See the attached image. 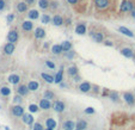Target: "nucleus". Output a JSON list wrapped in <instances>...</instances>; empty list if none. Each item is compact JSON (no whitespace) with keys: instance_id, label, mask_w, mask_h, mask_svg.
<instances>
[{"instance_id":"79ce46f5","label":"nucleus","mask_w":135,"mask_h":130,"mask_svg":"<svg viewBox=\"0 0 135 130\" xmlns=\"http://www.w3.org/2000/svg\"><path fill=\"white\" fill-rule=\"evenodd\" d=\"M5 8V1L4 0H0V11H3Z\"/></svg>"},{"instance_id":"a19ab883","label":"nucleus","mask_w":135,"mask_h":130,"mask_svg":"<svg viewBox=\"0 0 135 130\" xmlns=\"http://www.w3.org/2000/svg\"><path fill=\"white\" fill-rule=\"evenodd\" d=\"M46 65H47V67L52 68V69H54V68H55L54 62H52V61H47V62H46Z\"/></svg>"},{"instance_id":"6e6552de","label":"nucleus","mask_w":135,"mask_h":130,"mask_svg":"<svg viewBox=\"0 0 135 130\" xmlns=\"http://www.w3.org/2000/svg\"><path fill=\"white\" fill-rule=\"evenodd\" d=\"M7 41L11 42V43H16L18 41V32L16 30H11L7 35Z\"/></svg>"},{"instance_id":"f257e3e1","label":"nucleus","mask_w":135,"mask_h":130,"mask_svg":"<svg viewBox=\"0 0 135 130\" xmlns=\"http://www.w3.org/2000/svg\"><path fill=\"white\" fill-rule=\"evenodd\" d=\"M133 7H134L133 1H130V0H123L121 6H119V11L121 12H130L133 10Z\"/></svg>"},{"instance_id":"2eb2a0df","label":"nucleus","mask_w":135,"mask_h":130,"mask_svg":"<svg viewBox=\"0 0 135 130\" xmlns=\"http://www.w3.org/2000/svg\"><path fill=\"white\" fill-rule=\"evenodd\" d=\"M7 80H8V82L13 84V85H17V84L21 82V76H19L18 74H11Z\"/></svg>"},{"instance_id":"f704fd0d","label":"nucleus","mask_w":135,"mask_h":130,"mask_svg":"<svg viewBox=\"0 0 135 130\" xmlns=\"http://www.w3.org/2000/svg\"><path fill=\"white\" fill-rule=\"evenodd\" d=\"M29 111L31 112V113H35V112H37V111H38V105L30 104V105H29Z\"/></svg>"},{"instance_id":"e433bc0d","label":"nucleus","mask_w":135,"mask_h":130,"mask_svg":"<svg viewBox=\"0 0 135 130\" xmlns=\"http://www.w3.org/2000/svg\"><path fill=\"white\" fill-rule=\"evenodd\" d=\"M13 102L16 103V104H22V102H23V98H22V96L17 94V96L13 98Z\"/></svg>"},{"instance_id":"58836bf2","label":"nucleus","mask_w":135,"mask_h":130,"mask_svg":"<svg viewBox=\"0 0 135 130\" xmlns=\"http://www.w3.org/2000/svg\"><path fill=\"white\" fill-rule=\"evenodd\" d=\"M85 113H87V115H92V113H94V109L93 107H87V109H85Z\"/></svg>"},{"instance_id":"f8f14e48","label":"nucleus","mask_w":135,"mask_h":130,"mask_svg":"<svg viewBox=\"0 0 135 130\" xmlns=\"http://www.w3.org/2000/svg\"><path fill=\"white\" fill-rule=\"evenodd\" d=\"M63 130H74L76 129V123L73 121H65L62 124Z\"/></svg>"},{"instance_id":"7c9ffc66","label":"nucleus","mask_w":135,"mask_h":130,"mask_svg":"<svg viewBox=\"0 0 135 130\" xmlns=\"http://www.w3.org/2000/svg\"><path fill=\"white\" fill-rule=\"evenodd\" d=\"M0 94L4 97H8L11 94V90L8 89V87H6V86H4V87L0 89Z\"/></svg>"},{"instance_id":"dca6fc26","label":"nucleus","mask_w":135,"mask_h":130,"mask_svg":"<svg viewBox=\"0 0 135 130\" xmlns=\"http://www.w3.org/2000/svg\"><path fill=\"white\" fill-rule=\"evenodd\" d=\"M17 92H18V94H19V96H22V97L26 96V94L29 93L28 86H26V85H21L18 89H17Z\"/></svg>"},{"instance_id":"a211bd4d","label":"nucleus","mask_w":135,"mask_h":130,"mask_svg":"<svg viewBox=\"0 0 135 130\" xmlns=\"http://www.w3.org/2000/svg\"><path fill=\"white\" fill-rule=\"evenodd\" d=\"M28 89H29V91H37V90H38V87H39V84L37 82V81H35V80H31L30 81V82L28 84Z\"/></svg>"},{"instance_id":"1a4fd4ad","label":"nucleus","mask_w":135,"mask_h":130,"mask_svg":"<svg viewBox=\"0 0 135 130\" xmlns=\"http://www.w3.org/2000/svg\"><path fill=\"white\" fill-rule=\"evenodd\" d=\"M38 107H41L42 110H49L50 107H52V103H50L49 99L43 98V99H41V102H39Z\"/></svg>"},{"instance_id":"39448f33","label":"nucleus","mask_w":135,"mask_h":130,"mask_svg":"<svg viewBox=\"0 0 135 130\" xmlns=\"http://www.w3.org/2000/svg\"><path fill=\"white\" fill-rule=\"evenodd\" d=\"M53 109H54L56 112L61 113V112L65 111V103L61 102V100H56V102L53 104Z\"/></svg>"},{"instance_id":"393cba45","label":"nucleus","mask_w":135,"mask_h":130,"mask_svg":"<svg viewBox=\"0 0 135 130\" xmlns=\"http://www.w3.org/2000/svg\"><path fill=\"white\" fill-rule=\"evenodd\" d=\"M46 127L55 129V128H56V121L53 119V118H47V121H46Z\"/></svg>"},{"instance_id":"7ed1b4c3","label":"nucleus","mask_w":135,"mask_h":130,"mask_svg":"<svg viewBox=\"0 0 135 130\" xmlns=\"http://www.w3.org/2000/svg\"><path fill=\"white\" fill-rule=\"evenodd\" d=\"M22 121H23L25 124H28L29 127H31L34 124V117H32V115L29 112V113H23L22 116Z\"/></svg>"},{"instance_id":"aec40b11","label":"nucleus","mask_w":135,"mask_h":130,"mask_svg":"<svg viewBox=\"0 0 135 130\" xmlns=\"http://www.w3.org/2000/svg\"><path fill=\"white\" fill-rule=\"evenodd\" d=\"M118 31L121 32V34H123V35H126V36H128V37H134V34L130 31L129 29L126 28V26H119V28H118Z\"/></svg>"},{"instance_id":"bb28decb","label":"nucleus","mask_w":135,"mask_h":130,"mask_svg":"<svg viewBox=\"0 0 135 130\" xmlns=\"http://www.w3.org/2000/svg\"><path fill=\"white\" fill-rule=\"evenodd\" d=\"M52 51H53V54L59 55V54H61L63 50H62V47H61V44H55V45H53Z\"/></svg>"},{"instance_id":"c9c22d12","label":"nucleus","mask_w":135,"mask_h":130,"mask_svg":"<svg viewBox=\"0 0 135 130\" xmlns=\"http://www.w3.org/2000/svg\"><path fill=\"white\" fill-rule=\"evenodd\" d=\"M109 98L111 99L112 102H116L117 99H118V93H117V92H115V91L110 92V94H109Z\"/></svg>"},{"instance_id":"423d86ee","label":"nucleus","mask_w":135,"mask_h":130,"mask_svg":"<svg viewBox=\"0 0 135 130\" xmlns=\"http://www.w3.org/2000/svg\"><path fill=\"white\" fill-rule=\"evenodd\" d=\"M92 90V86L90 82H87V81H85V82H81L80 85H79V91L80 92H84V93H87V92H90Z\"/></svg>"},{"instance_id":"a878e982","label":"nucleus","mask_w":135,"mask_h":130,"mask_svg":"<svg viewBox=\"0 0 135 130\" xmlns=\"http://www.w3.org/2000/svg\"><path fill=\"white\" fill-rule=\"evenodd\" d=\"M78 67H76V66H72V67H68V69H67V73H68V75H71V76H74V75H77L78 74Z\"/></svg>"},{"instance_id":"5701e85b","label":"nucleus","mask_w":135,"mask_h":130,"mask_svg":"<svg viewBox=\"0 0 135 130\" xmlns=\"http://www.w3.org/2000/svg\"><path fill=\"white\" fill-rule=\"evenodd\" d=\"M17 11L21 13L26 12V11H28V4L26 3H18L17 4Z\"/></svg>"},{"instance_id":"412c9836","label":"nucleus","mask_w":135,"mask_h":130,"mask_svg":"<svg viewBox=\"0 0 135 130\" xmlns=\"http://www.w3.org/2000/svg\"><path fill=\"white\" fill-rule=\"evenodd\" d=\"M28 17H29L30 20H35V19H38L39 13H38V11L37 10H30L29 11V13H28Z\"/></svg>"},{"instance_id":"6ab92c4d","label":"nucleus","mask_w":135,"mask_h":130,"mask_svg":"<svg viewBox=\"0 0 135 130\" xmlns=\"http://www.w3.org/2000/svg\"><path fill=\"white\" fill-rule=\"evenodd\" d=\"M76 34L78 35H85L86 34V25L85 24H78L76 28Z\"/></svg>"},{"instance_id":"ea45409f","label":"nucleus","mask_w":135,"mask_h":130,"mask_svg":"<svg viewBox=\"0 0 135 130\" xmlns=\"http://www.w3.org/2000/svg\"><path fill=\"white\" fill-rule=\"evenodd\" d=\"M13 19H14V16H13L12 13H11V14H8V16L6 17V22H7V23H12Z\"/></svg>"},{"instance_id":"de8ad7c7","label":"nucleus","mask_w":135,"mask_h":130,"mask_svg":"<svg viewBox=\"0 0 135 130\" xmlns=\"http://www.w3.org/2000/svg\"><path fill=\"white\" fill-rule=\"evenodd\" d=\"M104 44L108 45V47H112V42L111 41H105L104 42Z\"/></svg>"},{"instance_id":"c85d7f7f","label":"nucleus","mask_w":135,"mask_h":130,"mask_svg":"<svg viewBox=\"0 0 135 130\" xmlns=\"http://www.w3.org/2000/svg\"><path fill=\"white\" fill-rule=\"evenodd\" d=\"M92 37H93V39L97 42V43H101V42L104 41V36H103L102 32H96V34H93Z\"/></svg>"},{"instance_id":"a18cd8bd","label":"nucleus","mask_w":135,"mask_h":130,"mask_svg":"<svg viewBox=\"0 0 135 130\" xmlns=\"http://www.w3.org/2000/svg\"><path fill=\"white\" fill-rule=\"evenodd\" d=\"M49 6H50L52 8H56V7H57V3H56V1H53V3H49Z\"/></svg>"},{"instance_id":"09e8293b","label":"nucleus","mask_w":135,"mask_h":130,"mask_svg":"<svg viewBox=\"0 0 135 130\" xmlns=\"http://www.w3.org/2000/svg\"><path fill=\"white\" fill-rule=\"evenodd\" d=\"M25 3H26V4H30V5H31V4L35 3V0H25Z\"/></svg>"},{"instance_id":"c756f323","label":"nucleus","mask_w":135,"mask_h":130,"mask_svg":"<svg viewBox=\"0 0 135 130\" xmlns=\"http://www.w3.org/2000/svg\"><path fill=\"white\" fill-rule=\"evenodd\" d=\"M38 6L41 10H47V8L49 7V1H48V0H39Z\"/></svg>"},{"instance_id":"49530a36","label":"nucleus","mask_w":135,"mask_h":130,"mask_svg":"<svg viewBox=\"0 0 135 130\" xmlns=\"http://www.w3.org/2000/svg\"><path fill=\"white\" fill-rule=\"evenodd\" d=\"M67 3L71 4V5H76V4L78 3V0H67Z\"/></svg>"},{"instance_id":"2f4dec72","label":"nucleus","mask_w":135,"mask_h":130,"mask_svg":"<svg viewBox=\"0 0 135 130\" xmlns=\"http://www.w3.org/2000/svg\"><path fill=\"white\" fill-rule=\"evenodd\" d=\"M61 47H62L63 51H68V50H71V48H72V43H71V42H68V41H65V42H62Z\"/></svg>"},{"instance_id":"cd10ccee","label":"nucleus","mask_w":135,"mask_h":130,"mask_svg":"<svg viewBox=\"0 0 135 130\" xmlns=\"http://www.w3.org/2000/svg\"><path fill=\"white\" fill-rule=\"evenodd\" d=\"M41 76H42V79H43L44 81H47V82H49V84H53V82H54V76L49 75V74H47V73H42V74H41Z\"/></svg>"},{"instance_id":"8fccbe9b","label":"nucleus","mask_w":135,"mask_h":130,"mask_svg":"<svg viewBox=\"0 0 135 130\" xmlns=\"http://www.w3.org/2000/svg\"><path fill=\"white\" fill-rule=\"evenodd\" d=\"M130 12H132V17H134V18H135V6L133 7V10L130 11Z\"/></svg>"},{"instance_id":"9b49d317","label":"nucleus","mask_w":135,"mask_h":130,"mask_svg":"<svg viewBox=\"0 0 135 130\" xmlns=\"http://www.w3.org/2000/svg\"><path fill=\"white\" fill-rule=\"evenodd\" d=\"M46 37V31L43 28H37L35 30V38L36 39H42Z\"/></svg>"},{"instance_id":"3c124183","label":"nucleus","mask_w":135,"mask_h":130,"mask_svg":"<svg viewBox=\"0 0 135 130\" xmlns=\"http://www.w3.org/2000/svg\"><path fill=\"white\" fill-rule=\"evenodd\" d=\"M93 91L94 92H98V87H97V86H94V87H93Z\"/></svg>"},{"instance_id":"f03ea898","label":"nucleus","mask_w":135,"mask_h":130,"mask_svg":"<svg viewBox=\"0 0 135 130\" xmlns=\"http://www.w3.org/2000/svg\"><path fill=\"white\" fill-rule=\"evenodd\" d=\"M94 5L99 10H105V8L109 7L110 0H94Z\"/></svg>"},{"instance_id":"37998d69","label":"nucleus","mask_w":135,"mask_h":130,"mask_svg":"<svg viewBox=\"0 0 135 130\" xmlns=\"http://www.w3.org/2000/svg\"><path fill=\"white\" fill-rule=\"evenodd\" d=\"M71 50H68V51H66V56L68 57V59H72L73 56H74V54H73V53H69Z\"/></svg>"},{"instance_id":"f3484780","label":"nucleus","mask_w":135,"mask_h":130,"mask_svg":"<svg viewBox=\"0 0 135 130\" xmlns=\"http://www.w3.org/2000/svg\"><path fill=\"white\" fill-rule=\"evenodd\" d=\"M32 28H34V24L31 23V20H25L22 24V29H23L24 31H31Z\"/></svg>"},{"instance_id":"c03bdc74","label":"nucleus","mask_w":135,"mask_h":130,"mask_svg":"<svg viewBox=\"0 0 135 130\" xmlns=\"http://www.w3.org/2000/svg\"><path fill=\"white\" fill-rule=\"evenodd\" d=\"M73 80L76 81V82H79V81L81 80V78H80V76L78 75V74H77V75H74V76H73Z\"/></svg>"},{"instance_id":"603ef678","label":"nucleus","mask_w":135,"mask_h":130,"mask_svg":"<svg viewBox=\"0 0 135 130\" xmlns=\"http://www.w3.org/2000/svg\"><path fill=\"white\" fill-rule=\"evenodd\" d=\"M43 130H54V129H52V128H46V129H43Z\"/></svg>"},{"instance_id":"864d4df0","label":"nucleus","mask_w":135,"mask_h":130,"mask_svg":"<svg viewBox=\"0 0 135 130\" xmlns=\"http://www.w3.org/2000/svg\"><path fill=\"white\" fill-rule=\"evenodd\" d=\"M74 130H80V129H77V128H76V129H74Z\"/></svg>"},{"instance_id":"473e14b6","label":"nucleus","mask_w":135,"mask_h":130,"mask_svg":"<svg viewBox=\"0 0 135 130\" xmlns=\"http://www.w3.org/2000/svg\"><path fill=\"white\" fill-rule=\"evenodd\" d=\"M41 22L43 24H49L50 22H52V18H50L49 14H42L41 17Z\"/></svg>"},{"instance_id":"b1692460","label":"nucleus","mask_w":135,"mask_h":130,"mask_svg":"<svg viewBox=\"0 0 135 130\" xmlns=\"http://www.w3.org/2000/svg\"><path fill=\"white\" fill-rule=\"evenodd\" d=\"M76 128L77 129H80V130H85L87 129V122L86 121H78V123H76Z\"/></svg>"},{"instance_id":"4468645a","label":"nucleus","mask_w":135,"mask_h":130,"mask_svg":"<svg viewBox=\"0 0 135 130\" xmlns=\"http://www.w3.org/2000/svg\"><path fill=\"white\" fill-rule=\"evenodd\" d=\"M121 54L124 57H127V59H133V57H134V53H133V50L130 49V48H123V49L121 50Z\"/></svg>"},{"instance_id":"4c0bfd02","label":"nucleus","mask_w":135,"mask_h":130,"mask_svg":"<svg viewBox=\"0 0 135 130\" xmlns=\"http://www.w3.org/2000/svg\"><path fill=\"white\" fill-rule=\"evenodd\" d=\"M32 130H43V127L41 123H35L32 124Z\"/></svg>"},{"instance_id":"0eeeda50","label":"nucleus","mask_w":135,"mask_h":130,"mask_svg":"<svg viewBox=\"0 0 135 130\" xmlns=\"http://www.w3.org/2000/svg\"><path fill=\"white\" fill-rule=\"evenodd\" d=\"M14 49H16L14 43L8 42V43H6V44H5V47H4V53H5L6 55H12L13 51H14Z\"/></svg>"},{"instance_id":"4be33fe9","label":"nucleus","mask_w":135,"mask_h":130,"mask_svg":"<svg viewBox=\"0 0 135 130\" xmlns=\"http://www.w3.org/2000/svg\"><path fill=\"white\" fill-rule=\"evenodd\" d=\"M63 80V70H59V73H56V75L54 76V82L56 84H61Z\"/></svg>"},{"instance_id":"ddd939ff","label":"nucleus","mask_w":135,"mask_h":130,"mask_svg":"<svg viewBox=\"0 0 135 130\" xmlns=\"http://www.w3.org/2000/svg\"><path fill=\"white\" fill-rule=\"evenodd\" d=\"M52 23L54 24L55 26H61L63 24V18L61 16H59V14H55L52 18Z\"/></svg>"},{"instance_id":"72a5a7b5","label":"nucleus","mask_w":135,"mask_h":130,"mask_svg":"<svg viewBox=\"0 0 135 130\" xmlns=\"http://www.w3.org/2000/svg\"><path fill=\"white\" fill-rule=\"evenodd\" d=\"M43 96H44V98H46V99H49V100L54 99V97H55V96H54V93H53L52 91H46V92H44Z\"/></svg>"},{"instance_id":"20e7f679","label":"nucleus","mask_w":135,"mask_h":130,"mask_svg":"<svg viewBox=\"0 0 135 130\" xmlns=\"http://www.w3.org/2000/svg\"><path fill=\"white\" fill-rule=\"evenodd\" d=\"M23 113H24V109L21 104H18V105H16V106L12 107V115L13 116H16V117H22Z\"/></svg>"},{"instance_id":"9d476101","label":"nucleus","mask_w":135,"mask_h":130,"mask_svg":"<svg viewBox=\"0 0 135 130\" xmlns=\"http://www.w3.org/2000/svg\"><path fill=\"white\" fill-rule=\"evenodd\" d=\"M123 99H124V102L129 105H134V103H135V98H134V96H133V93H130V92H126V93L123 94Z\"/></svg>"}]
</instances>
